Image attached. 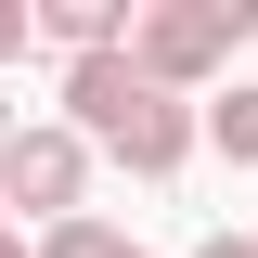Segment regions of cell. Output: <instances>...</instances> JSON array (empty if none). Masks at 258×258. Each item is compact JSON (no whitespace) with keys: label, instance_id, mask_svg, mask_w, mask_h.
<instances>
[{"label":"cell","instance_id":"cell-6","mask_svg":"<svg viewBox=\"0 0 258 258\" xmlns=\"http://www.w3.org/2000/svg\"><path fill=\"white\" fill-rule=\"evenodd\" d=\"M26 26H39V13H26V0H0V52H26Z\"/></svg>","mask_w":258,"mask_h":258},{"label":"cell","instance_id":"cell-3","mask_svg":"<svg viewBox=\"0 0 258 258\" xmlns=\"http://www.w3.org/2000/svg\"><path fill=\"white\" fill-rule=\"evenodd\" d=\"M91 142H103L116 168H142V181H168V168L194 155V116H181V91H155V78H142V91H129L116 116L91 129Z\"/></svg>","mask_w":258,"mask_h":258},{"label":"cell","instance_id":"cell-8","mask_svg":"<svg viewBox=\"0 0 258 258\" xmlns=\"http://www.w3.org/2000/svg\"><path fill=\"white\" fill-rule=\"evenodd\" d=\"M0 258H26V232H0Z\"/></svg>","mask_w":258,"mask_h":258},{"label":"cell","instance_id":"cell-4","mask_svg":"<svg viewBox=\"0 0 258 258\" xmlns=\"http://www.w3.org/2000/svg\"><path fill=\"white\" fill-rule=\"evenodd\" d=\"M207 142H220L232 168H258V91H220V103H207Z\"/></svg>","mask_w":258,"mask_h":258},{"label":"cell","instance_id":"cell-10","mask_svg":"<svg viewBox=\"0 0 258 258\" xmlns=\"http://www.w3.org/2000/svg\"><path fill=\"white\" fill-rule=\"evenodd\" d=\"M129 258H142V245H129Z\"/></svg>","mask_w":258,"mask_h":258},{"label":"cell","instance_id":"cell-9","mask_svg":"<svg viewBox=\"0 0 258 258\" xmlns=\"http://www.w3.org/2000/svg\"><path fill=\"white\" fill-rule=\"evenodd\" d=\"M13 129H26V116H13V103H0V142H13Z\"/></svg>","mask_w":258,"mask_h":258},{"label":"cell","instance_id":"cell-2","mask_svg":"<svg viewBox=\"0 0 258 258\" xmlns=\"http://www.w3.org/2000/svg\"><path fill=\"white\" fill-rule=\"evenodd\" d=\"M78 181H91V142L78 129H13L0 142V207L13 220H78Z\"/></svg>","mask_w":258,"mask_h":258},{"label":"cell","instance_id":"cell-1","mask_svg":"<svg viewBox=\"0 0 258 258\" xmlns=\"http://www.w3.org/2000/svg\"><path fill=\"white\" fill-rule=\"evenodd\" d=\"M232 39H245V0H168V13H129V64L155 78V91H194V78H220Z\"/></svg>","mask_w":258,"mask_h":258},{"label":"cell","instance_id":"cell-5","mask_svg":"<svg viewBox=\"0 0 258 258\" xmlns=\"http://www.w3.org/2000/svg\"><path fill=\"white\" fill-rule=\"evenodd\" d=\"M39 258H129V232H116V220H52Z\"/></svg>","mask_w":258,"mask_h":258},{"label":"cell","instance_id":"cell-7","mask_svg":"<svg viewBox=\"0 0 258 258\" xmlns=\"http://www.w3.org/2000/svg\"><path fill=\"white\" fill-rule=\"evenodd\" d=\"M194 258H258V232H207V245H194Z\"/></svg>","mask_w":258,"mask_h":258}]
</instances>
